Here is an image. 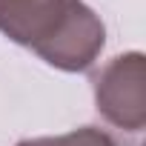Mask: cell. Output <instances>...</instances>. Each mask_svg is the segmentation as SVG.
<instances>
[{
    "label": "cell",
    "mask_w": 146,
    "mask_h": 146,
    "mask_svg": "<svg viewBox=\"0 0 146 146\" xmlns=\"http://www.w3.org/2000/svg\"><path fill=\"white\" fill-rule=\"evenodd\" d=\"M0 32L60 72H86L106 46V26L83 0H0Z\"/></svg>",
    "instance_id": "obj_1"
},
{
    "label": "cell",
    "mask_w": 146,
    "mask_h": 146,
    "mask_svg": "<svg viewBox=\"0 0 146 146\" xmlns=\"http://www.w3.org/2000/svg\"><path fill=\"white\" fill-rule=\"evenodd\" d=\"M98 115L123 132H143L146 126V57L126 52L112 57L92 75Z\"/></svg>",
    "instance_id": "obj_2"
},
{
    "label": "cell",
    "mask_w": 146,
    "mask_h": 146,
    "mask_svg": "<svg viewBox=\"0 0 146 146\" xmlns=\"http://www.w3.org/2000/svg\"><path fill=\"white\" fill-rule=\"evenodd\" d=\"M17 146H117L109 132L98 126H80L66 135H52V137H29L20 140Z\"/></svg>",
    "instance_id": "obj_3"
}]
</instances>
